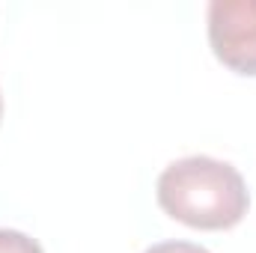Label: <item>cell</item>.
Listing matches in <instances>:
<instances>
[{
    "instance_id": "277c9868",
    "label": "cell",
    "mask_w": 256,
    "mask_h": 253,
    "mask_svg": "<svg viewBox=\"0 0 256 253\" xmlns=\"http://www.w3.org/2000/svg\"><path fill=\"white\" fill-rule=\"evenodd\" d=\"M146 253H208L200 244H191V242H161V244H152Z\"/></svg>"
},
{
    "instance_id": "6da1fadb",
    "label": "cell",
    "mask_w": 256,
    "mask_h": 253,
    "mask_svg": "<svg viewBox=\"0 0 256 253\" xmlns=\"http://www.w3.org/2000/svg\"><path fill=\"white\" fill-rule=\"evenodd\" d=\"M158 206L194 230H230L248 214L250 194L232 164L188 155L158 176Z\"/></svg>"
},
{
    "instance_id": "3957f363",
    "label": "cell",
    "mask_w": 256,
    "mask_h": 253,
    "mask_svg": "<svg viewBox=\"0 0 256 253\" xmlns=\"http://www.w3.org/2000/svg\"><path fill=\"white\" fill-rule=\"evenodd\" d=\"M0 253H45L42 244L18 230H0Z\"/></svg>"
},
{
    "instance_id": "5b68a950",
    "label": "cell",
    "mask_w": 256,
    "mask_h": 253,
    "mask_svg": "<svg viewBox=\"0 0 256 253\" xmlns=\"http://www.w3.org/2000/svg\"><path fill=\"white\" fill-rule=\"evenodd\" d=\"M0 116H3V96H0Z\"/></svg>"
},
{
    "instance_id": "7a4b0ae2",
    "label": "cell",
    "mask_w": 256,
    "mask_h": 253,
    "mask_svg": "<svg viewBox=\"0 0 256 253\" xmlns=\"http://www.w3.org/2000/svg\"><path fill=\"white\" fill-rule=\"evenodd\" d=\"M208 45L230 72L256 78V0H212Z\"/></svg>"
}]
</instances>
